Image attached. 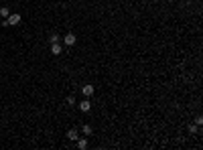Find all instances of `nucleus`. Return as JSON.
I'll return each instance as SVG.
<instances>
[{"instance_id":"f257e3e1","label":"nucleus","mask_w":203,"mask_h":150,"mask_svg":"<svg viewBox=\"0 0 203 150\" xmlns=\"http://www.w3.org/2000/svg\"><path fill=\"white\" fill-rule=\"evenodd\" d=\"M18 22H20V14L18 12H12V14H8L6 18H4L2 24H4V27H16Z\"/></svg>"},{"instance_id":"f03ea898","label":"nucleus","mask_w":203,"mask_h":150,"mask_svg":"<svg viewBox=\"0 0 203 150\" xmlns=\"http://www.w3.org/2000/svg\"><path fill=\"white\" fill-rule=\"evenodd\" d=\"M63 43H65L67 47H73L75 43H77V37H75L73 33H67V34H65V37H63Z\"/></svg>"},{"instance_id":"7ed1b4c3","label":"nucleus","mask_w":203,"mask_h":150,"mask_svg":"<svg viewBox=\"0 0 203 150\" xmlns=\"http://www.w3.org/2000/svg\"><path fill=\"white\" fill-rule=\"evenodd\" d=\"M77 108H79V112L88 114L89 109H92V102H89V99H83V102H79V103H77Z\"/></svg>"},{"instance_id":"20e7f679","label":"nucleus","mask_w":203,"mask_h":150,"mask_svg":"<svg viewBox=\"0 0 203 150\" xmlns=\"http://www.w3.org/2000/svg\"><path fill=\"white\" fill-rule=\"evenodd\" d=\"M81 91H83V96H85V97H92V96H94V85H89V83H88V85H83V87H81Z\"/></svg>"},{"instance_id":"39448f33","label":"nucleus","mask_w":203,"mask_h":150,"mask_svg":"<svg viewBox=\"0 0 203 150\" xmlns=\"http://www.w3.org/2000/svg\"><path fill=\"white\" fill-rule=\"evenodd\" d=\"M81 134H83V136H92V134H94V128H92L89 124H83V126H81Z\"/></svg>"},{"instance_id":"423d86ee","label":"nucleus","mask_w":203,"mask_h":150,"mask_svg":"<svg viewBox=\"0 0 203 150\" xmlns=\"http://www.w3.org/2000/svg\"><path fill=\"white\" fill-rule=\"evenodd\" d=\"M67 138L75 142V140L79 138V132H77V128H71V130H69V132H67Z\"/></svg>"},{"instance_id":"0eeeda50","label":"nucleus","mask_w":203,"mask_h":150,"mask_svg":"<svg viewBox=\"0 0 203 150\" xmlns=\"http://www.w3.org/2000/svg\"><path fill=\"white\" fill-rule=\"evenodd\" d=\"M75 142H77V148H79V150H85V148H88V140H85V138H77Z\"/></svg>"},{"instance_id":"6e6552de","label":"nucleus","mask_w":203,"mask_h":150,"mask_svg":"<svg viewBox=\"0 0 203 150\" xmlns=\"http://www.w3.org/2000/svg\"><path fill=\"white\" fill-rule=\"evenodd\" d=\"M51 53L53 55H61V45L59 43H53V45H51Z\"/></svg>"},{"instance_id":"1a4fd4ad","label":"nucleus","mask_w":203,"mask_h":150,"mask_svg":"<svg viewBox=\"0 0 203 150\" xmlns=\"http://www.w3.org/2000/svg\"><path fill=\"white\" fill-rule=\"evenodd\" d=\"M59 41H61V37L57 33H53L51 37H49V43H51V45H53V43H59Z\"/></svg>"},{"instance_id":"9d476101","label":"nucleus","mask_w":203,"mask_h":150,"mask_svg":"<svg viewBox=\"0 0 203 150\" xmlns=\"http://www.w3.org/2000/svg\"><path fill=\"white\" fill-rule=\"evenodd\" d=\"M8 14H10V10H8L6 6H2V8H0V16H2V18H6Z\"/></svg>"},{"instance_id":"9b49d317","label":"nucleus","mask_w":203,"mask_h":150,"mask_svg":"<svg viewBox=\"0 0 203 150\" xmlns=\"http://www.w3.org/2000/svg\"><path fill=\"white\" fill-rule=\"evenodd\" d=\"M197 132H199V126H197V124H191L189 126V134H197Z\"/></svg>"},{"instance_id":"f8f14e48","label":"nucleus","mask_w":203,"mask_h":150,"mask_svg":"<svg viewBox=\"0 0 203 150\" xmlns=\"http://www.w3.org/2000/svg\"><path fill=\"white\" fill-rule=\"evenodd\" d=\"M65 103H67V106H75V97H73V96H69L67 99H65Z\"/></svg>"},{"instance_id":"ddd939ff","label":"nucleus","mask_w":203,"mask_h":150,"mask_svg":"<svg viewBox=\"0 0 203 150\" xmlns=\"http://www.w3.org/2000/svg\"><path fill=\"white\" fill-rule=\"evenodd\" d=\"M195 124H197V126H201V124H203V118L197 116V118H195Z\"/></svg>"}]
</instances>
